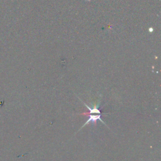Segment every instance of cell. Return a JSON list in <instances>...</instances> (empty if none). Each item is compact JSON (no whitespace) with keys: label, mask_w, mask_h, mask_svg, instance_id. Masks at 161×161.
Here are the masks:
<instances>
[{"label":"cell","mask_w":161,"mask_h":161,"mask_svg":"<svg viewBox=\"0 0 161 161\" xmlns=\"http://www.w3.org/2000/svg\"><path fill=\"white\" fill-rule=\"evenodd\" d=\"M80 115H88L89 116V119L87 120V121L85 123H84V125H83V127H81V128H83V127H85L86 125H87L89 124V123H92L93 125H96V122H97V120H99L101 121V122H102L103 123L104 125H106V123H105V122H103L102 120H101V114H89V113H80ZM80 128V129H81Z\"/></svg>","instance_id":"cell-1"}]
</instances>
